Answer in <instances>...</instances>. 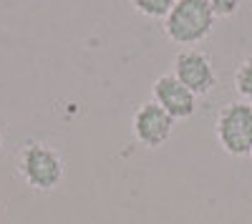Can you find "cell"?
<instances>
[{"label": "cell", "instance_id": "9", "mask_svg": "<svg viewBox=\"0 0 252 224\" xmlns=\"http://www.w3.org/2000/svg\"><path fill=\"white\" fill-rule=\"evenodd\" d=\"M204 3L212 8L215 18H229V15H235L242 5V0H204Z\"/></svg>", "mask_w": 252, "mask_h": 224}, {"label": "cell", "instance_id": "3", "mask_svg": "<svg viewBox=\"0 0 252 224\" xmlns=\"http://www.w3.org/2000/svg\"><path fill=\"white\" fill-rule=\"evenodd\" d=\"M215 134L220 146L229 156H250L252 151V104L232 101L222 106L215 121Z\"/></svg>", "mask_w": 252, "mask_h": 224}, {"label": "cell", "instance_id": "7", "mask_svg": "<svg viewBox=\"0 0 252 224\" xmlns=\"http://www.w3.org/2000/svg\"><path fill=\"white\" fill-rule=\"evenodd\" d=\"M131 8L144 15V18H149V20H164L166 15H169V10L174 8L177 0H129Z\"/></svg>", "mask_w": 252, "mask_h": 224}, {"label": "cell", "instance_id": "1", "mask_svg": "<svg viewBox=\"0 0 252 224\" xmlns=\"http://www.w3.org/2000/svg\"><path fill=\"white\" fill-rule=\"evenodd\" d=\"M18 174L35 192H53L66 176V161L61 151L46 141H28L18 151Z\"/></svg>", "mask_w": 252, "mask_h": 224}, {"label": "cell", "instance_id": "10", "mask_svg": "<svg viewBox=\"0 0 252 224\" xmlns=\"http://www.w3.org/2000/svg\"><path fill=\"white\" fill-rule=\"evenodd\" d=\"M0 151H3V131H0Z\"/></svg>", "mask_w": 252, "mask_h": 224}, {"label": "cell", "instance_id": "6", "mask_svg": "<svg viewBox=\"0 0 252 224\" xmlns=\"http://www.w3.org/2000/svg\"><path fill=\"white\" fill-rule=\"evenodd\" d=\"M197 98L174 73H161L152 84V101L161 106L174 121L192 118L197 113Z\"/></svg>", "mask_w": 252, "mask_h": 224}, {"label": "cell", "instance_id": "11", "mask_svg": "<svg viewBox=\"0 0 252 224\" xmlns=\"http://www.w3.org/2000/svg\"><path fill=\"white\" fill-rule=\"evenodd\" d=\"M250 159H252V151H250Z\"/></svg>", "mask_w": 252, "mask_h": 224}, {"label": "cell", "instance_id": "5", "mask_svg": "<svg viewBox=\"0 0 252 224\" xmlns=\"http://www.w3.org/2000/svg\"><path fill=\"white\" fill-rule=\"evenodd\" d=\"M174 124L177 121L166 113L161 106H157L154 101H146L134 111L131 118V131L134 139L144 149H161L166 141L174 134Z\"/></svg>", "mask_w": 252, "mask_h": 224}, {"label": "cell", "instance_id": "2", "mask_svg": "<svg viewBox=\"0 0 252 224\" xmlns=\"http://www.w3.org/2000/svg\"><path fill=\"white\" fill-rule=\"evenodd\" d=\"M215 13L204 0H177L169 15L164 18V33L177 46L194 48L197 43L212 33L215 28Z\"/></svg>", "mask_w": 252, "mask_h": 224}, {"label": "cell", "instance_id": "4", "mask_svg": "<svg viewBox=\"0 0 252 224\" xmlns=\"http://www.w3.org/2000/svg\"><path fill=\"white\" fill-rule=\"evenodd\" d=\"M172 73L194 96H207L217 86V68L212 63V56L199 51V48L179 51L177 58H174V71Z\"/></svg>", "mask_w": 252, "mask_h": 224}, {"label": "cell", "instance_id": "8", "mask_svg": "<svg viewBox=\"0 0 252 224\" xmlns=\"http://www.w3.org/2000/svg\"><path fill=\"white\" fill-rule=\"evenodd\" d=\"M235 91L242 96V101L252 104V56L245 58L235 71Z\"/></svg>", "mask_w": 252, "mask_h": 224}]
</instances>
